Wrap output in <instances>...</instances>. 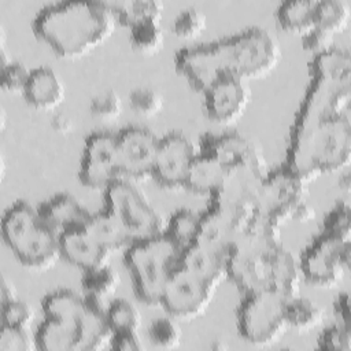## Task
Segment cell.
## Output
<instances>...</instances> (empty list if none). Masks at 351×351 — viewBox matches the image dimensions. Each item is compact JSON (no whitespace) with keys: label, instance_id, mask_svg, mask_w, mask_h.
Segmentation results:
<instances>
[{"label":"cell","instance_id":"cell-1","mask_svg":"<svg viewBox=\"0 0 351 351\" xmlns=\"http://www.w3.org/2000/svg\"><path fill=\"white\" fill-rule=\"evenodd\" d=\"M280 58L278 40L267 29L252 26L211 43L185 47L176 53L174 64L195 90L203 92L221 77L262 78L276 69Z\"/></svg>","mask_w":351,"mask_h":351},{"label":"cell","instance_id":"cell-2","mask_svg":"<svg viewBox=\"0 0 351 351\" xmlns=\"http://www.w3.org/2000/svg\"><path fill=\"white\" fill-rule=\"evenodd\" d=\"M115 14L108 1L62 0L44 5L33 18L38 40L62 59H78L114 33Z\"/></svg>","mask_w":351,"mask_h":351},{"label":"cell","instance_id":"cell-3","mask_svg":"<svg viewBox=\"0 0 351 351\" xmlns=\"http://www.w3.org/2000/svg\"><path fill=\"white\" fill-rule=\"evenodd\" d=\"M44 321L36 335L41 351H99L110 346L112 330L106 308L71 289H56L41 303Z\"/></svg>","mask_w":351,"mask_h":351},{"label":"cell","instance_id":"cell-4","mask_svg":"<svg viewBox=\"0 0 351 351\" xmlns=\"http://www.w3.org/2000/svg\"><path fill=\"white\" fill-rule=\"evenodd\" d=\"M351 162L348 114L313 122H293L284 166L306 182L335 173Z\"/></svg>","mask_w":351,"mask_h":351},{"label":"cell","instance_id":"cell-5","mask_svg":"<svg viewBox=\"0 0 351 351\" xmlns=\"http://www.w3.org/2000/svg\"><path fill=\"white\" fill-rule=\"evenodd\" d=\"M1 236L16 259L29 269L45 270L62 258L59 234L43 219L38 207L25 200L5 210Z\"/></svg>","mask_w":351,"mask_h":351},{"label":"cell","instance_id":"cell-6","mask_svg":"<svg viewBox=\"0 0 351 351\" xmlns=\"http://www.w3.org/2000/svg\"><path fill=\"white\" fill-rule=\"evenodd\" d=\"M281 228L255 217L232 248L226 277L244 295L269 289L271 256L281 243Z\"/></svg>","mask_w":351,"mask_h":351},{"label":"cell","instance_id":"cell-7","mask_svg":"<svg viewBox=\"0 0 351 351\" xmlns=\"http://www.w3.org/2000/svg\"><path fill=\"white\" fill-rule=\"evenodd\" d=\"M123 252L136 296L145 304H159L170 276L180 265L182 250L162 233L137 240Z\"/></svg>","mask_w":351,"mask_h":351},{"label":"cell","instance_id":"cell-8","mask_svg":"<svg viewBox=\"0 0 351 351\" xmlns=\"http://www.w3.org/2000/svg\"><path fill=\"white\" fill-rule=\"evenodd\" d=\"M104 204L133 243L165 233V218L134 181L119 178L110 184L104 189Z\"/></svg>","mask_w":351,"mask_h":351},{"label":"cell","instance_id":"cell-9","mask_svg":"<svg viewBox=\"0 0 351 351\" xmlns=\"http://www.w3.org/2000/svg\"><path fill=\"white\" fill-rule=\"evenodd\" d=\"M287 299L273 289L244 295L237 310L240 336L254 346H269L288 330L285 319Z\"/></svg>","mask_w":351,"mask_h":351},{"label":"cell","instance_id":"cell-10","mask_svg":"<svg viewBox=\"0 0 351 351\" xmlns=\"http://www.w3.org/2000/svg\"><path fill=\"white\" fill-rule=\"evenodd\" d=\"M351 261V241L321 233L299 259L303 280L314 287L337 285L346 276Z\"/></svg>","mask_w":351,"mask_h":351},{"label":"cell","instance_id":"cell-11","mask_svg":"<svg viewBox=\"0 0 351 351\" xmlns=\"http://www.w3.org/2000/svg\"><path fill=\"white\" fill-rule=\"evenodd\" d=\"M307 185L308 182L293 174L284 165L267 173L262 184L256 215L281 228L285 222L292 221L299 204L307 200Z\"/></svg>","mask_w":351,"mask_h":351},{"label":"cell","instance_id":"cell-12","mask_svg":"<svg viewBox=\"0 0 351 351\" xmlns=\"http://www.w3.org/2000/svg\"><path fill=\"white\" fill-rule=\"evenodd\" d=\"M217 287L178 265L162 293L160 306L178 321L202 317L210 307Z\"/></svg>","mask_w":351,"mask_h":351},{"label":"cell","instance_id":"cell-13","mask_svg":"<svg viewBox=\"0 0 351 351\" xmlns=\"http://www.w3.org/2000/svg\"><path fill=\"white\" fill-rule=\"evenodd\" d=\"M351 78L313 75L293 122H313L348 114Z\"/></svg>","mask_w":351,"mask_h":351},{"label":"cell","instance_id":"cell-14","mask_svg":"<svg viewBox=\"0 0 351 351\" xmlns=\"http://www.w3.org/2000/svg\"><path fill=\"white\" fill-rule=\"evenodd\" d=\"M160 137L143 126H129L117 133L119 178L143 181L152 177Z\"/></svg>","mask_w":351,"mask_h":351},{"label":"cell","instance_id":"cell-15","mask_svg":"<svg viewBox=\"0 0 351 351\" xmlns=\"http://www.w3.org/2000/svg\"><path fill=\"white\" fill-rule=\"evenodd\" d=\"M81 184L89 189H106L119 180L117 159V133L93 132L85 140L78 169Z\"/></svg>","mask_w":351,"mask_h":351},{"label":"cell","instance_id":"cell-16","mask_svg":"<svg viewBox=\"0 0 351 351\" xmlns=\"http://www.w3.org/2000/svg\"><path fill=\"white\" fill-rule=\"evenodd\" d=\"M200 154V144L182 132H170L160 137L152 170V178L167 189L184 188L188 170Z\"/></svg>","mask_w":351,"mask_h":351},{"label":"cell","instance_id":"cell-17","mask_svg":"<svg viewBox=\"0 0 351 351\" xmlns=\"http://www.w3.org/2000/svg\"><path fill=\"white\" fill-rule=\"evenodd\" d=\"M207 117L218 125L237 122L251 101L250 81L236 77H221L203 92Z\"/></svg>","mask_w":351,"mask_h":351},{"label":"cell","instance_id":"cell-18","mask_svg":"<svg viewBox=\"0 0 351 351\" xmlns=\"http://www.w3.org/2000/svg\"><path fill=\"white\" fill-rule=\"evenodd\" d=\"M200 149L213 155L226 170L237 167L266 169V159L262 149L247 136L237 132L206 136Z\"/></svg>","mask_w":351,"mask_h":351},{"label":"cell","instance_id":"cell-19","mask_svg":"<svg viewBox=\"0 0 351 351\" xmlns=\"http://www.w3.org/2000/svg\"><path fill=\"white\" fill-rule=\"evenodd\" d=\"M60 255L82 271L93 270L110 263V254L88 232L85 226L69 230L59 236Z\"/></svg>","mask_w":351,"mask_h":351},{"label":"cell","instance_id":"cell-20","mask_svg":"<svg viewBox=\"0 0 351 351\" xmlns=\"http://www.w3.org/2000/svg\"><path fill=\"white\" fill-rule=\"evenodd\" d=\"M23 97L36 110L53 111L66 97V85L53 69L38 66L30 71Z\"/></svg>","mask_w":351,"mask_h":351},{"label":"cell","instance_id":"cell-21","mask_svg":"<svg viewBox=\"0 0 351 351\" xmlns=\"http://www.w3.org/2000/svg\"><path fill=\"white\" fill-rule=\"evenodd\" d=\"M43 219L60 236L69 230L85 226L90 213L69 193H58L38 206Z\"/></svg>","mask_w":351,"mask_h":351},{"label":"cell","instance_id":"cell-22","mask_svg":"<svg viewBox=\"0 0 351 351\" xmlns=\"http://www.w3.org/2000/svg\"><path fill=\"white\" fill-rule=\"evenodd\" d=\"M180 265L218 287L226 278L228 256L195 241L182 250Z\"/></svg>","mask_w":351,"mask_h":351},{"label":"cell","instance_id":"cell-23","mask_svg":"<svg viewBox=\"0 0 351 351\" xmlns=\"http://www.w3.org/2000/svg\"><path fill=\"white\" fill-rule=\"evenodd\" d=\"M302 280L299 261L292 251L281 244L271 256L269 289H273L285 299H291L299 295Z\"/></svg>","mask_w":351,"mask_h":351},{"label":"cell","instance_id":"cell-24","mask_svg":"<svg viewBox=\"0 0 351 351\" xmlns=\"http://www.w3.org/2000/svg\"><path fill=\"white\" fill-rule=\"evenodd\" d=\"M225 177L226 169L213 155L200 149L188 170L184 188L211 197L222 186Z\"/></svg>","mask_w":351,"mask_h":351},{"label":"cell","instance_id":"cell-25","mask_svg":"<svg viewBox=\"0 0 351 351\" xmlns=\"http://www.w3.org/2000/svg\"><path fill=\"white\" fill-rule=\"evenodd\" d=\"M315 5L317 0L282 1L276 11L280 27L291 34L306 36L315 29Z\"/></svg>","mask_w":351,"mask_h":351},{"label":"cell","instance_id":"cell-26","mask_svg":"<svg viewBox=\"0 0 351 351\" xmlns=\"http://www.w3.org/2000/svg\"><path fill=\"white\" fill-rule=\"evenodd\" d=\"M85 228L110 254L125 251L133 243L122 225L107 210L92 214Z\"/></svg>","mask_w":351,"mask_h":351},{"label":"cell","instance_id":"cell-27","mask_svg":"<svg viewBox=\"0 0 351 351\" xmlns=\"http://www.w3.org/2000/svg\"><path fill=\"white\" fill-rule=\"evenodd\" d=\"M119 282V274L110 263L93 270L84 271L81 280L85 296L101 307H107L104 302L117 292Z\"/></svg>","mask_w":351,"mask_h":351},{"label":"cell","instance_id":"cell-28","mask_svg":"<svg viewBox=\"0 0 351 351\" xmlns=\"http://www.w3.org/2000/svg\"><path fill=\"white\" fill-rule=\"evenodd\" d=\"M117 21L133 26L145 21H160L165 4L160 0H118L108 1Z\"/></svg>","mask_w":351,"mask_h":351},{"label":"cell","instance_id":"cell-29","mask_svg":"<svg viewBox=\"0 0 351 351\" xmlns=\"http://www.w3.org/2000/svg\"><path fill=\"white\" fill-rule=\"evenodd\" d=\"M308 74L351 78V53L341 47H332L325 52L313 55L308 63Z\"/></svg>","mask_w":351,"mask_h":351},{"label":"cell","instance_id":"cell-30","mask_svg":"<svg viewBox=\"0 0 351 351\" xmlns=\"http://www.w3.org/2000/svg\"><path fill=\"white\" fill-rule=\"evenodd\" d=\"M285 319L288 329L300 332L317 328L324 319L322 308L310 299L293 296L285 302Z\"/></svg>","mask_w":351,"mask_h":351},{"label":"cell","instance_id":"cell-31","mask_svg":"<svg viewBox=\"0 0 351 351\" xmlns=\"http://www.w3.org/2000/svg\"><path fill=\"white\" fill-rule=\"evenodd\" d=\"M200 229V214L191 208H180L166 221L165 234L169 236L181 250L193 244Z\"/></svg>","mask_w":351,"mask_h":351},{"label":"cell","instance_id":"cell-32","mask_svg":"<svg viewBox=\"0 0 351 351\" xmlns=\"http://www.w3.org/2000/svg\"><path fill=\"white\" fill-rule=\"evenodd\" d=\"M350 21V5L344 0H317L315 27L337 34Z\"/></svg>","mask_w":351,"mask_h":351},{"label":"cell","instance_id":"cell-33","mask_svg":"<svg viewBox=\"0 0 351 351\" xmlns=\"http://www.w3.org/2000/svg\"><path fill=\"white\" fill-rule=\"evenodd\" d=\"M129 38L132 47L147 55L158 53L166 41L165 30L160 21H145L129 27Z\"/></svg>","mask_w":351,"mask_h":351},{"label":"cell","instance_id":"cell-34","mask_svg":"<svg viewBox=\"0 0 351 351\" xmlns=\"http://www.w3.org/2000/svg\"><path fill=\"white\" fill-rule=\"evenodd\" d=\"M106 319L112 333L122 330H138L141 326L140 311L126 299H115L107 304Z\"/></svg>","mask_w":351,"mask_h":351},{"label":"cell","instance_id":"cell-35","mask_svg":"<svg viewBox=\"0 0 351 351\" xmlns=\"http://www.w3.org/2000/svg\"><path fill=\"white\" fill-rule=\"evenodd\" d=\"M148 337L149 341L158 348H177L182 337L180 321L169 314L166 317H158L148 328Z\"/></svg>","mask_w":351,"mask_h":351},{"label":"cell","instance_id":"cell-36","mask_svg":"<svg viewBox=\"0 0 351 351\" xmlns=\"http://www.w3.org/2000/svg\"><path fill=\"white\" fill-rule=\"evenodd\" d=\"M207 26L206 14L197 7H188L181 10L171 22L173 33L184 40H193L199 37Z\"/></svg>","mask_w":351,"mask_h":351},{"label":"cell","instance_id":"cell-37","mask_svg":"<svg viewBox=\"0 0 351 351\" xmlns=\"http://www.w3.org/2000/svg\"><path fill=\"white\" fill-rule=\"evenodd\" d=\"M130 108L140 117H154L163 108L162 95L152 88H136L129 95Z\"/></svg>","mask_w":351,"mask_h":351},{"label":"cell","instance_id":"cell-38","mask_svg":"<svg viewBox=\"0 0 351 351\" xmlns=\"http://www.w3.org/2000/svg\"><path fill=\"white\" fill-rule=\"evenodd\" d=\"M324 233L351 241V208L348 203H339L324 219Z\"/></svg>","mask_w":351,"mask_h":351},{"label":"cell","instance_id":"cell-39","mask_svg":"<svg viewBox=\"0 0 351 351\" xmlns=\"http://www.w3.org/2000/svg\"><path fill=\"white\" fill-rule=\"evenodd\" d=\"M34 321L33 307L19 299L1 304V326L29 329Z\"/></svg>","mask_w":351,"mask_h":351},{"label":"cell","instance_id":"cell-40","mask_svg":"<svg viewBox=\"0 0 351 351\" xmlns=\"http://www.w3.org/2000/svg\"><path fill=\"white\" fill-rule=\"evenodd\" d=\"M89 108L93 117L112 121L117 119L123 111V103L115 90H103L92 97Z\"/></svg>","mask_w":351,"mask_h":351},{"label":"cell","instance_id":"cell-41","mask_svg":"<svg viewBox=\"0 0 351 351\" xmlns=\"http://www.w3.org/2000/svg\"><path fill=\"white\" fill-rule=\"evenodd\" d=\"M38 350L36 335L29 329L1 326L0 351H34Z\"/></svg>","mask_w":351,"mask_h":351},{"label":"cell","instance_id":"cell-42","mask_svg":"<svg viewBox=\"0 0 351 351\" xmlns=\"http://www.w3.org/2000/svg\"><path fill=\"white\" fill-rule=\"evenodd\" d=\"M317 346L324 351H350L351 328L337 322L329 328H325L318 336Z\"/></svg>","mask_w":351,"mask_h":351},{"label":"cell","instance_id":"cell-43","mask_svg":"<svg viewBox=\"0 0 351 351\" xmlns=\"http://www.w3.org/2000/svg\"><path fill=\"white\" fill-rule=\"evenodd\" d=\"M32 69H27L22 62L10 60L1 64V86L11 93H22L27 85Z\"/></svg>","mask_w":351,"mask_h":351},{"label":"cell","instance_id":"cell-44","mask_svg":"<svg viewBox=\"0 0 351 351\" xmlns=\"http://www.w3.org/2000/svg\"><path fill=\"white\" fill-rule=\"evenodd\" d=\"M302 43L306 51L311 52L313 55H317L335 47V34H332L328 30L315 27L302 37Z\"/></svg>","mask_w":351,"mask_h":351},{"label":"cell","instance_id":"cell-45","mask_svg":"<svg viewBox=\"0 0 351 351\" xmlns=\"http://www.w3.org/2000/svg\"><path fill=\"white\" fill-rule=\"evenodd\" d=\"M110 347L115 351H141L144 350V343L138 330H122L112 333Z\"/></svg>","mask_w":351,"mask_h":351},{"label":"cell","instance_id":"cell-46","mask_svg":"<svg viewBox=\"0 0 351 351\" xmlns=\"http://www.w3.org/2000/svg\"><path fill=\"white\" fill-rule=\"evenodd\" d=\"M333 314L337 319V324L351 328V311H350V295L343 292L337 296L333 303Z\"/></svg>","mask_w":351,"mask_h":351},{"label":"cell","instance_id":"cell-47","mask_svg":"<svg viewBox=\"0 0 351 351\" xmlns=\"http://www.w3.org/2000/svg\"><path fill=\"white\" fill-rule=\"evenodd\" d=\"M51 128L59 134H67L73 130V121L69 115L63 112H56L51 118Z\"/></svg>","mask_w":351,"mask_h":351},{"label":"cell","instance_id":"cell-48","mask_svg":"<svg viewBox=\"0 0 351 351\" xmlns=\"http://www.w3.org/2000/svg\"><path fill=\"white\" fill-rule=\"evenodd\" d=\"M315 218V210L314 207L310 204L308 200H304L299 204V207L296 208L292 221H298V222H310Z\"/></svg>","mask_w":351,"mask_h":351},{"label":"cell","instance_id":"cell-49","mask_svg":"<svg viewBox=\"0 0 351 351\" xmlns=\"http://www.w3.org/2000/svg\"><path fill=\"white\" fill-rule=\"evenodd\" d=\"M0 295H1V304L18 299L15 285H14L12 281H10L5 276H4L3 280H1V291H0Z\"/></svg>","mask_w":351,"mask_h":351}]
</instances>
